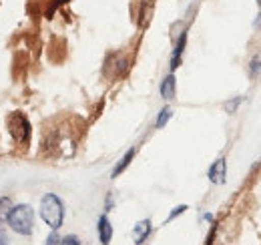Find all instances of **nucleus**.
I'll list each match as a JSON object with an SVG mask.
<instances>
[{
  "mask_svg": "<svg viewBox=\"0 0 261 245\" xmlns=\"http://www.w3.org/2000/svg\"><path fill=\"white\" fill-rule=\"evenodd\" d=\"M40 217L50 229H59L65 221V205L59 195L55 193H44L40 199Z\"/></svg>",
  "mask_w": 261,
  "mask_h": 245,
  "instance_id": "1",
  "label": "nucleus"
},
{
  "mask_svg": "<svg viewBox=\"0 0 261 245\" xmlns=\"http://www.w3.org/2000/svg\"><path fill=\"white\" fill-rule=\"evenodd\" d=\"M6 223L18 235H31L34 229V211L31 205H16L10 209Z\"/></svg>",
  "mask_w": 261,
  "mask_h": 245,
  "instance_id": "2",
  "label": "nucleus"
},
{
  "mask_svg": "<svg viewBox=\"0 0 261 245\" xmlns=\"http://www.w3.org/2000/svg\"><path fill=\"white\" fill-rule=\"evenodd\" d=\"M6 127H8V133L10 137L14 139V143L18 145H27L31 141V121L24 113L20 111H12L8 117H6Z\"/></svg>",
  "mask_w": 261,
  "mask_h": 245,
  "instance_id": "3",
  "label": "nucleus"
},
{
  "mask_svg": "<svg viewBox=\"0 0 261 245\" xmlns=\"http://www.w3.org/2000/svg\"><path fill=\"white\" fill-rule=\"evenodd\" d=\"M207 177H209V181H211V183H215V185L225 183V177H227V163H225V159H223V157H219V159L209 167Z\"/></svg>",
  "mask_w": 261,
  "mask_h": 245,
  "instance_id": "4",
  "label": "nucleus"
},
{
  "mask_svg": "<svg viewBox=\"0 0 261 245\" xmlns=\"http://www.w3.org/2000/svg\"><path fill=\"white\" fill-rule=\"evenodd\" d=\"M185 44H187V32L183 31L179 34V38L175 42V48H173V55H171V70H177L181 66L183 53H185Z\"/></svg>",
  "mask_w": 261,
  "mask_h": 245,
  "instance_id": "5",
  "label": "nucleus"
},
{
  "mask_svg": "<svg viewBox=\"0 0 261 245\" xmlns=\"http://www.w3.org/2000/svg\"><path fill=\"white\" fill-rule=\"evenodd\" d=\"M151 229H153V225H151V219H143V221H139V223L135 225V229H133V237H135V243H137V245L145 243V239L151 235Z\"/></svg>",
  "mask_w": 261,
  "mask_h": 245,
  "instance_id": "6",
  "label": "nucleus"
},
{
  "mask_svg": "<svg viewBox=\"0 0 261 245\" xmlns=\"http://www.w3.org/2000/svg\"><path fill=\"white\" fill-rule=\"evenodd\" d=\"M98 239L102 245H109L111 239H113V225L109 221L107 215H100L98 217Z\"/></svg>",
  "mask_w": 261,
  "mask_h": 245,
  "instance_id": "7",
  "label": "nucleus"
},
{
  "mask_svg": "<svg viewBox=\"0 0 261 245\" xmlns=\"http://www.w3.org/2000/svg\"><path fill=\"white\" fill-rule=\"evenodd\" d=\"M159 92H161V96H163L165 101H173V99H175L177 81H175V75H173V72L167 75L163 79V83H161V87H159Z\"/></svg>",
  "mask_w": 261,
  "mask_h": 245,
  "instance_id": "8",
  "label": "nucleus"
},
{
  "mask_svg": "<svg viewBox=\"0 0 261 245\" xmlns=\"http://www.w3.org/2000/svg\"><path fill=\"white\" fill-rule=\"evenodd\" d=\"M135 155H137V149H135V147H130L129 151L121 157V161L117 163V167H115V169H113V173H111V177H113V179H117V177H119V175H121V173H123V171L129 167L130 161L135 159Z\"/></svg>",
  "mask_w": 261,
  "mask_h": 245,
  "instance_id": "9",
  "label": "nucleus"
},
{
  "mask_svg": "<svg viewBox=\"0 0 261 245\" xmlns=\"http://www.w3.org/2000/svg\"><path fill=\"white\" fill-rule=\"evenodd\" d=\"M171 117H173V109H171V107H163L161 113H159V117H157V121H155V127H157V129H163Z\"/></svg>",
  "mask_w": 261,
  "mask_h": 245,
  "instance_id": "10",
  "label": "nucleus"
},
{
  "mask_svg": "<svg viewBox=\"0 0 261 245\" xmlns=\"http://www.w3.org/2000/svg\"><path fill=\"white\" fill-rule=\"evenodd\" d=\"M249 75L251 79H259L261 77V55H255L249 62Z\"/></svg>",
  "mask_w": 261,
  "mask_h": 245,
  "instance_id": "11",
  "label": "nucleus"
},
{
  "mask_svg": "<svg viewBox=\"0 0 261 245\" xmlns=\"http://www.w3.org/2000/svg\"><path fill=\"white\" fill-rule=\"evenodd\" d=\"M10 209H12V201H10V197H0V223L6 221V217H8V213H10Z\"/></svg>",
  "mask_w": 261,
  "mask_h": 245,
  "instance_id": "12",
  "label": "nucleus"
},
{
  "mask_svg": "<svg viewBox=\"0 0 261 245\" xmlns=\"http://www.w3.org/2000/svg\"><path fill=\"white\" fill-rule=\"evenodd\" d=\"M239 105H241V96H233L231 101H227L223 107H225V113H229V115H233L237 109H239Z\"/></svg>",
  "mask_w": 261,
  "mask_h": 245,
  "instance_id": "13",
  "label": "nucleus"
},
{
  "mask_svg": "<svg viewBox=\"0 0 261 245\" xmlns=\"http://www.w3.org/2000/svg\"><path fill=\"white\" fill-rule=\"evenodd\" d=\"M185 211H187V205H179V207H175V209H173V211L169 213V217H167V221H165V223H169V221H173V219H175L177 215L185 213Z\"/></svg>",
  "mask_w": 261,
  "mask_h": 245,
  "instance_id": "14",
  "label": "nucleus"
},
{
  "mask_svg": "<svg viewBox=\"0 0 261 245\" xmlns=\"http://www.w3.org/2000/svg\"><path fill=\"white\" fill-rule=\"evenodd\" d=\"M61 245H81V239L76 235H66L61 239Z\"/></svg>",
  "mask_w": 261,
  "mask_h": 245,
  "instance_id": "15",
  "label": "nucleus"
},
{
  "mask_svg": "<svg viewBox=\"0 0 261 245\" xmlns=\"http://www.w3.org/2000/svg\"><path fill=\"white\" fill-rule=\"evenodd\" d=\"M46 245H61V235L53 229V233L46 237Z\"/></svg>",
  "mask_w": 261,
  "mask_h": 245,
  "instance_id": "16",
  "label": "nucleus"
},
{
  "mask_svg": "<svg viewBox=\"0 0 261 245\" xmlns=\"http://www.w3.org/2000/svg\"><path fill=\"white\" fill-rule=\"evenodd\" d=\"M215 233H217V223H213V225H211V229H209V235H207V239H205V245H213Z\"/></svg>",
  "mask_w": 261,
  "mask_h": 245,
  "instance_id": "17",
  "label": "nucleus"
},
{
  "mask_svg": "<svg viewBox=\"0 0 261 245\" xmlns=\"http://www.w3.org/2000/svg\"><path fill=\"white\" fill-rule=\"evenodd\" d=\"M66 2H68V0H53V2H50V8H48V16L53 14V10H57L61 4H66Z\"/></svg>",
  "mask_w": 261,
  "mask_h": 245,
  "instance_id": "18",
  "label": "nucleus"
},
{
  "mask_svg": "<svg viewBox=\"0 0 261 245\" xmlns=\"http://www.w3.org/2000/svg\"><path fill=\"white\" fill-rule=\"evenodd\" d=\"M0 245H8V235L4 227H0Z\"/></svg>",
  "mask_w": 261,
  "mask_h": 245,
  "instance_id": "19",
  "label": "nucleus"
},
{
  "mask_svg": "<svg viewBox=\"0 0 261 245\" xmlns=\"http://www.w3.org/2000/svg\"><path fill=\"white\" fill-rule=\"evenodd\" d=\"M255 2H257V6H259V8H261V0H255Z\"/></svg>",
  "mask_w": 261,
  "mask_h": 245,
  "instance_id": "20",
  "label": "nucleus"
}]
</instances>
